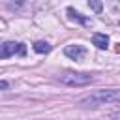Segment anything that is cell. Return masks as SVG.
Returning a JSON list of instances; mask_svg holds the SVG:
<instances>
[{
    "label": "cell",
    "instance_id": "cell-2",
    "mask_svg": "<svg viewBox=\"0 0 120 120\" xmlns=\"http://www.w3.org/2000/svg\"><path fill=\"white\" fill-rule=\"evenodd\" d=\"M58 81L66 86H86L92 82L90 73H75V71H66L58 77Z\"/></svg>",
    "mask_w": 120,
    "mask_h": 120
},
{
    "label": "cell",
    "instance_id": "cell-3",
    "mask_svg": "<svg viewBox=\"0 0 120 120\" xmlns=\"http://www.w3.org/2000/svg\"><path fill=\"white\" fill-rule=\"evenodd\" d=\"M26 52V47L22 43H15V41H6L0 45V60L4 58H9L13 54H24Z\"/></svg>",
    "mask_w": 120,
    "mask_h": 120
},
{
    "label": "cell",
    "instance_id": "cell-6",
    "mask_svg": "<svg viewBox=\"0 0 120 120\" xmlns=\"http://www.w3.org/2000/svg\"><path fill=\"white\" fill-rule=\"evenodd\" d=\"M92 43L98 47V49H107L109 47V38L105 34H94L92 36Z\"/></svg>",
    "mask_w": 120,
    "mask_h": 120
},
{
    "label": "cell",
    "instance_id": "cell-8",
    "mask_svg": "<svg viewBox=\"0 0 120 120\" xmlns=\"http://www.w3.org/2000/svg\"><path fill=\"white\" fill-rule=\"evenodd\" d=\"M88 6L96 11V13H101V9H103V4H101V0H88Z\"/></svg>",
    "mask_w": 120,
    "mask_h": 120
},
{
    "label": "cell",
    "instance_id": "cell-11",
    "mask_svg": "<svg viewBox=\"0 0 120 120\" xmlns=\"http://www.w3.org/2000/svg\"><path fill=\"white\" fill-rule=\"evenodd\" d=\"M114 51H116V52H120V43L116 45V49H114Z\"/></svg>",
    "mask_w": 120,
    "mask_h": 120
},
{
    "label": "cell",
    "instance_id": "cell-1",
    "mask_svg": "<svg viewBox=\"0 0 120 120\" xmlns=\"http://www.w3.org/2000/svg\"><path fill=\"white\" fill-rule=\"evenodd\" d=\"M77 103L82 107H99V105H107V103H120V88L96 90V92L81 98Z\"/></svg>",
    "mask_w": 120,
    "mask_h": 120
},
{
    "label": "cell",
    "instance_id": "cell-9",
    "mask_svg": "<svg viewBox=\"0 0 120 120\" xmlns=\"http://www.w3.org/2000/svg\"><path fill=\"white\" fill-rule=\"evenodd\" d=\"M109 118H112V120H120V111H112V112H109Z\"/></svg>",
    "mask_w": 120,
    "mask_h": 120
},
{
    "label": "cell",
    "instance_id": "cell-5",
    "mask_svg": "<svg viewBox=\"0 0 120 120\" xmlns=\"http://www.w3.org/2000/svg\"><path fill=\"white\" fill-rule=\"evenodd\" d=\"M68 17L69 19H73V21H79V22H82L84 26H92V21L88 19V17H82L79 11H75L73 8H68Z\"/></svg>",
    "mask_w": 120,
    "mask_h": 120
},
{
    "label": "cell",
    "instance_id": "cell-10",
    "mask_svg": "<svg viewBox=\"0 0 120 120\" xmlns=\"http://www.w3.org/2000/svg\"><path fill=\"white\" fill-rule=\"evenodd\" d=\"M0 88H8V82H6V81H2V82H0Z\"/></svg>",
    "mask_w": 120,
    "mask_h": 120
},
{
    "label": "cell",
    "instance_id": "cell-4",
    "mask_svg": "<svg viewBox=\"0 0 120 120\" xmlns=\"http://www.w3.org/2000/svg\"><path fill=\"white\" fill-rule=\"evenodd\" d=\"M64 54L69 56L71 60H82L84 54H86V49H84L82 45H68V47L64 49Z\"/></svg>",
    "mask_w": 120,
    "mask_h": 120
},
{
    "label": "cell",
    "instance_id": "cell-7",
    "mask_svg": "<svg viewBox=\"0 0 120 120\" xmlns=\"http://www.w3.org/2000/svg\"><path fill=\"white\" fill-rule=\"evenodd\" d=\"M34 51L39 52V54H45V52L51 51V45H49L47 41H36V43H34Z\"/></svg>",
    "mask_w": 120,
    "mask_h": 120
}]
</instances>
